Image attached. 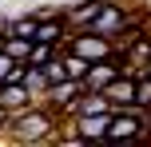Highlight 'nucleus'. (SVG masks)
<instances>
[{"instance_id":"f257e3e1","label":"nucleus","mask_w":151,"mask_h":147,"mask_svg":"<svg viewBox=\"0 0 151 147\" xmlns=\"http://www.w3.org/2000/svg\"><path fill=\"white\" fill-rule=\"evenodd\" d=\"M56 123H60V119H56L44 103H32L28 111H20V115L8 119V135L16 139V147H44L56 135Z\"/></svg>"},{"instance_id":"f03ea898","label":"nucleus","mask_w":151,"mask_h":147,"mask_svg":"<svg viewBox=\"0 0 151 147\" xmlns=\"http://www.w3.org/2000/svg\"><path fill=\"white\" fill-rule=\"evenodd\" d=\"M131 24H135V20H131V12L119 4V0H111V4H107L104 12H99L96 20H91L88 28H83V32H91V36L107 40V44H119V40L131 32Z\"/></svg>"},{"instance_id":"7ed1b4c3","label":"nucleus","mask_w":151,"mask_h":147,"mask_svg":"<svg viewBox=\"0 0 151 147\" xmlns=\"http://www.w3.org/2000/svg\"><path fill=\"white\" fill-rule=\"evenodd\" d=\"M60 52L64 56H80V60H88V64H104V60L115 56V44L91 36V32H68V40L60 44Z\"/></svg>"},{"instance_id":"20e7f679","label":"nucleus","mask_w":151,"mask_h":147,"mask_svg":"<svg viewBox=\"0 0 151 147\" xmlns=\"http://www.w3.org/2000/svg\"><path fill=\"white\" fill-rule=\"evenodd\" d=\"M107 127H111V115H88V119H72L64 127V135H72L88 147H99V143H107Z\"/></svg>"},{"instance_id":"39448f33","label":"nucleus","mask_w":151,"mask_h":147,"mask_svg":"<svg viewBox=\"0 0 151 147\" xmlns=\"http://www.w3.org/2000/svg\"><path fill=\"white\" fill-rule=\"evenodd\" d=\"M143 139V119H139V108L131 111H111V127H107V143H135ZM151 143V139H147Z\"/></svg>"},{"instance_id":"423d86ee","label":"nucleus","mask_w":151,"mask_h":147,"mask_svg":"<svg viewBox=\"0 0 151 147\" xmlns=\"http://www.w3.org/2000/svg\"><path fill=\"white\" fill-rule=\"evenodd\" d=\"M80 100H83V84H72V80H68V84H60V87H48V92H44V108L52 111L56 119H60V115L72 119V111H76V103H80Z\"/></svg>"},{"instance_id":"0eeeda50","label":"nucleus","mask_w":151,"mask_h":147,"mask_svg":"<svg viewBox=\"0 0 151 147\" xmlns=\"http://www.w3.org/2000/svg\"><path fill=\"white\" fill-rule=\"evenodd\" d=\"M68 16L64 12H44L40 16V28H36V44H48V48H60L68 40Z\"/></svg>"},{"instance_id":"6e6552de","label":"nucleus","mask_w":151,"mask_h":147,"mask_svg":"<svg viewBox=\"0 0 151 147\" xmlns=\"http://www.w3.org/2000/svg\"><path fill=\"white\" fill-rule=\"evenodd\" d=\"M104 100L111 103V111H131L135 108V72H123V76L104 92Z\"/></svg>"},{"instance_id":"1a4fd4ad","label":"nucleus","mask_w":151,"mask_h":147,"mask_svg":"<svg viewBox=\"0 0 151 147\" xmlns=\"http://www.w3.org/2000/svg\"><path fill=\"white\" fill-rule=\"evenodd\" d=\"M0 108L8 115H20V111L32 108V92L24 84H0Z\"/></svg>"},{"instance_id":"9d476101","label":"nucleus","mask_w":151,"mask_h":147,"mask_svg":"<svg viewBox=\"0 0 151 147\" xmlns=\"http://www.w3.org/2000/svg\"><path fill=\"white\" fill-rule=\"evenodd\" d=\"M88 115H111V103H107L104 95H91V92H83V100L76 103L72 119H88Z\"/></svg>"},{"instance_id":"9b49d317","label":"nucleus","mask_w":151,"mask_h":147,"mask_svg":"<svg viewBox=\"0 0 151 147\" xmlns=\"http://www.w3.org/2000/svg\"><path fill=\"white\" fill-rule=\"evenodd\" d=\"M0 52H4L8 60L24 64V60L32 56V44H28V40H16V36H4V40H0Z\"/></svg>"},{"instance_id":"f8f14e48","label":"nucleus","mask_w":151,"mask_h":147,"mask_svg":"<svg viewBox=\"0 0 151 147\" xmlns=\"http://www.w3.org/2000/svg\"><path fill=\"white\" fill-rule=\"evenodd\" d=\"M60 56V48H48V44H32V56L24 60V68H48V64Z\"/></svg>"},{"instance_id":"ddd939ff","label":"nucleus","mask_w":151,"mask_h":147,"mask_svg":"<svg viewBox=\"0 0 151 147\" xmlns=\"http://www.w3.org/2000/svg\"><path fill=\"white\" fill-rule=\"evenodd\" d=\"M60 56H64V52H60ZM64 68H68V80H72V84H83L88 72H91V64L80 60V56H64Z\"/></svg>"},{"instance_id":"4468645a","label":"nucleus","mask_w":151,"mask_h":147,"mask_svg":"<svg viewBox=\"0 0 151 147\" xmlns=\"http://www.w3.org/2000/svg\"><path fill=\"white\" fill-rule=\"evenodd\" d=\"M44 72V80H48V87H60V84H68V68H64V56H56L48 68H40Z\"/></svg>"},{"instance_id":"2eb2a0df","label":"nucleus","mask_w":151,"mask_h":147,"mask_svg":"<svg viewBox=\"0 0 151 147\" xmlns=\"http://www.w3.org/2000/svg\"><path fill=\"white\" fill-rule=\"evenodd\" d=\"M24 87H28L32 95H44V92H48V80H44V72H40V68H24Z\"/></svg>"},{"instance_id":"dca6fc26","label":"nucleus","mask_w":151,"mask_h":147,"mask_svg":"<svg viewBox=\"0 0 151 147\" xmlns=\"http://www.w3.org/2000/svg\"><path fill=\"white\" fill-rule=\"evenodd\" d=\"M8 119H12V115H8V111L0 108V135H8Z\"/></svg>"},{"instance_id":"f3484780","label":"nucleus","mask_w":151,"mask_h":147,"mask_svg":"<svg viewBox=\"0 0 151 147\" xmlns=\"http://www.w3.org/2000/svg\"><path fill=\"white\" fill-rule=\"evenodd\" d=\"M143 72H147V76H151V64H147V68H143Z\"/></svg>"}]
</instances>
